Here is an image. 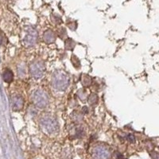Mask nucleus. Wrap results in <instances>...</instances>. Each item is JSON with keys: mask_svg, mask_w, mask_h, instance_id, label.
Masks as SVG:
<instances>
[{"mask_svg": "<svg viewBox=\"0 0 159 159\" xmlns=\"http://www.w3.org/2000/svg\"><path fill=\"white\" fill-rule=\"evenodd\" d=\"M52 84L53 88L60 91H64L67 88L69 85V78L66 73H55L52 78Z\"/></svg>", "mask_w": 159, "mask_h": 159, "instance_id": "f257e3e1", "label": "nucleus"}, {"mask_svg": "<svg viewBox=\"0 0 159 159\" xmlns=\"http://www.w3.org/2000/svg\"><path fill=\"white\" fill-rule=\"evenodd\" d=\"M93 157L96 159H110L111 152L108 148L103 146L95 147L92 151Z\"/></svg>", "mask_w": 159, "mask_h": 159, "instance_id": "f03ea898", "label": "nucleus"}, {"mask_svg": "<svg viewBox=\"0 0 159 159\" xmlns=\"http://www.w3.org/2000/svg\"><path fill=\"white\" fill-rule=\"evenodd\" d=\"M42 126L45 130H46V132H48L49 134L54 133L58 129L57 123L52 118H43L42 120Z\"/></svg>", "mask_w": 159, "mask_h": 159, "instance_id": "7ed1b4c3", "label": "nucleus"}, {"mask_svg": "<svg viewBox=\"0 0 159 159\" xmlns=\"http://www.w3.org/2000/svg\"><path fill=\"white\" fill-rule=\"evenodd\" d=\"M33 69V74L32 75L34 76L36 78H41L42 76L44 75L45 71V66L44 64L42 62L38 61V63L34 64V67L32 68Z\"/></svg>", "mask_w": 159, "mask_h": 159, "instance_id": "20e7f679", "label": "nucleus"}, {"mask_svg": "<svg viewBox=\"0 0 159 159\" xmlns=\"http://www.w3.org/2000/svg\"><path fill=\"white\" fill-rule=\"evenodd\" d=\"M38 100H37V103H38V107H45L47 104L48 102V98L47 96H46L45 92H42V91H38Z\"/></svg>", "mask_w": 159, "mask_h": 159, "instance_id": "39448f33", "label": "nucleus"}, {"mask_svg": "<svg viewBox=\"0 0 159 159\" xmlns=\"http://www.w3.org/2000/svg\"><path fill=\"white\" fill-rule=\"evenodd\" d=\"M56 40V35L52 31L48 30L46 31L44 34V41L46 43H52Z\"/></svg>", "mask_w": 159, "mask_h": 159, "instance_id": "423d86ee", "label": "nucleus"}, {"mask_svg": "<svg viewBox=\"0 0 159 159\" xmlns=\"http://www.w3.org/2000/svg\"><path fill=\"white\" fill-rule=\"evenodd\" d=\"M76 44L75 42L72 38H68V39L65 40V49H68V50H73L75 47Z\"/></svg>", "mask_w": 159, "mask_h": 159, "instance_id": "0eeeda50", "label": "nucleus"}, {"mask_svg": "<svg viewBox=\"0 0 159 159\" xmlns=\"http://www.w3.org/2000/svg\"><path fill=\"white\" fill-rule=\"evenodd\" d=\"M13 73L12 72L10 71V70H7L3 74V78H4L5 81L6 82H11L13 80Z\"/></svg>", "mask_w": 159, "mask_h": 159, "instance_id": "6e6552de", "label": "nucleus"}, {"mask_svg": "<svg viewBox=\"0 0 159 159\" xmlns=\"http://www.w3.org/2000/svg\"><path fill=\"white\" fill-rule=\"evenodd\" d=\"M71 62L76 69H80V62L79 58L76 56H75V55H73L71 57Z\"/></svg>", "mask_w": 159, "mask_h": 159, "instance_id": "1a4fd4ad", "label": "nucleus"}, {"mask_svg": "<svg viewBox=\"0 0 159 159\" xmlns=\"http://www.w3.org/2000/svg\"><path fill=\"white\" fill-rule=\"evenodd\" d=\"M88 102H89V103H90L91 105H94L96 104V103H97V102H98V96H97V95H91L90 96H89V98H88Z\"/></svg>", "mask_w": 159, "mask_h": 159, "instance_id": "9d476101", "label": "nucleus"}, {"mask_svg": "<svg viewBox=\"0 0 159 159\" xmlns=\"http://www.w3.org/2000/svg\"><path fill=\"white\" fill-rule=\"evenodd\" d=\"M83 84H84V86H89L91 84V83H92V78L89 76L88 75H84V76H83Z\"/></svg>", "mask_w": 159, "mask_h": 159, "instance_id": "9b49d317", "label": "nucleus"}, {"mask_svg": "<svg viewBox=\"0 0 159 159\" xmlns=\"http://www.w3.org/2000/svg\"><path fill=\"white\" fill-rule=\"evenodd\" d=\"M127 139L130 142H131V143L135 142V138H134V136L133 134H128L127 136Z\"/></svg>", "mask_w": 159, "mask_h": 159, "instance_id": "f8f14e48", "label": "nucleus"}, {"mask_svg": "<svg viewBox=\"0 0 159 159\" xmlns=\"http://www.w3.org/2000/svg\"><path fill=\"white\" fill-rule=\"evenodd\" d=\"M151 157H152V159H159V154L155 151H153L151 153Z\"/></svg>", "mask_w": 159, "mask_h": 159, "instance_id": "ddd939ff", "label": "nucleus"}]
</instances>
